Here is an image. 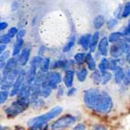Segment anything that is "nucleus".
I'll return each instance as SVG.
<instances>
[{"label":"nucleus","instance_id":"11","mask_svg":"<svg viewBox=\"0 0 130 130\" xmlns=\"http://www.w3.org/2000/svg\"><path fill=\"white\" fill-rule=\"evenodd\" d=\"M100 32H94V35L91 36V40H90V45H89V51L90 53H94L96 48L98 47L99 42H100Z\"/></svg>","mask_w":130,"mask_h":130},{"label":"nucleus","instance_id":"7","mask_svg":"<svg viewBox=\"0 0 130 130\" xmlns=\"http://www.w3.org/2000/svg\"><path fill=\"white\" fill-rule=\"evenodd\" d=\"M24 76H25V74H24V71H23L22 72H20L18 77L16 78L14 85H13V89H12V90H11V93H10L11 96L15 95V94H17L19 92L20 89L23 87V81H24Z\"/></svg>","mask_w":130,"mask_h":130},{"label":"nucleus","instance_id":"8","mask_svg":"<svg viewBox=\"0 0 130 130\" xmlns=\"http://www.w3.org/2000/svg\"><path fill=\"white\" fill-rule=\"evenodd\" d=\"M114 80L117 84H122L124 80V67H118L116 71H114Z\"/></svg>","mask_w":130,"mask_h":130},{"label":"nucleus","instance_id":"42","mask_svg":"<svg viewBox=\"0 0 130 130\" xmlns=\"http://www.w3.org/2000/svg\"><path fill=\"white\" fill-rule=\"evenodd\" d=\"M6 128L5 127V126H0V130H6Z\"/></svg>","mask_w":130,"mask_h":130},{"label":"nucleus","instance_id":"1","mask_svg":"<svg viewBox=\"0 0 130 130\" xmlns=\"http://www.w3.org/2000/svg\"><path fill=\"white\" fill-rule=\"evenodd\" d=\"M84 102L87 107L100 113H108L113 108V100L110 95L103 89L91 88L84 93Z\"/></svg>","mask_w":130,"mask_h":130},{"label":"nucleus","instance_id":"9","mask_svg":"<svg viewBox=\"0 0 130 130\" xmlns=\"http://www.w3.org/2000/svg\"><path fill=\"white\" fill-rule=\"evenodd\" d=\"M73 78H74V71L72 70H68L65 72L64 78H63V82L67 88H71L73 84Z\"/></svg>","mask_w":130,"mask_h":130},{"label":"nucleus","instance_id":"24","mask_svg":"<svg viewBox=\"0 0 130 130\" xmlns=\"http://www.w3.org/2000/svg\"><path fill=\"white\" fill-rule=\"evenodd\" d=\"M86 55L87 54L82 53H77V54L74 56V60H75L76 62L79 63V64H82V63L86 61Z\"/></svg>","mask_w":130,"mask_h":130},{"label":"nucleus","instance_id":"43","mask_svg":"<svg viewBox=\"0 0 130 130\" xmlns=\"http://www.w3.org/2000/svg\"><path fill=\"white\" fill-rule=\"evenodd\" d=\"M0 79H1V75H0Z\"/></svg>","mask_w":130,"mask_h":130},{"label":"nucleus","instance_id":"19","mask_svg":"<svg viewBox=\"0 0 130 130\" xmlns=\"http://www.w3.org/2000/svg\"><path fill=\"white\" fill-rule=\"evenodd\" d=\"M124 71H125V75H124V80H123V85L126 86V87H129L130 84V67L129 66H126L124 67Z\"/></svg>","mask_w":130,"mask_h":130},{"label":"nucleus","instance_id":"2","mask_svg":"<svg viewBox=\"0 0 130 130\" xmlns=\"http://www.w3.org/2000/svg\"><path fill=\"white\" fill-rule=\"evenodd\" d=\"M62 112V108L61 107H55V108H52L51 110L47 113L41 115L36 118H31L28 121V126L30 130H40L45 126L47 122L50 121L51 119L54 118L55 117L59 116L60 114Z\"/></svg>","mask_w":130,"mask_h":130},{"label":"nucleus","instance_id":"40","mask_svg":"<svg viewBox=\"0 0 130 130\" xmlns=\"http://www.w3.org/2000/svg\"><path fill=\"white\" fill-rule=\"evenodd\" d=\"M59 96H62L63 94V88L62 87H59Z\"/></svg>","mask_w":130,"mask_h":130},{"label":"nucleus","instance_id":"14","mask_svg":"<svg viewBox=\"0 0 130 130\" xmlns=\"http://www.w3.org/2000/svg\"><path fill=\"white\" fill-rule=\"evenodd\" d=\"M91 53H87V55H86V62H87V65H88V69L94 71L96 70V68H97V65H96L95 60H94Z\"/></svg>","mask_w":130,"mask_h":130},{"label":"nucleus","instance_id":"12","mask_svg":"<svg viewBox=\"0 0 130 130\" xmlns=\"http://www.w3.org/2000/svg\"><path fill=\"white\" fill-rule=\"evenodd\" d=\"M108 38L110 43H118V41H120L121 39L124 38V35H123V32H120V31H117V32H111Z\"/></svg>","mask_w":130,"mask_h":130},{"label":"nucleus","instance_id":"4","mask_svg":"<svg viewBox=\"0 0 130 130\" xmlns=\"http://www.w3.org/2000/svg\"><path fill=\"white\" fill-rule=\"evenodd\" d=\"M29 102L26 101V100H20L18 101H15L10 106L6 108V113L8 117L10 118H14V117L17 116L18 114L24 111L25 108L28 107Z\"/></svg>","mask_w":130,"mask_h":130},{"label":"nucleus","instance_id":"36","mask_svg":"<svg viewBox=\"0 0 130 130\" xmlns=\"http://www.w3.org/2000/svg\"><path fill=\"white\" fill-rule=\"evenodd\" d=\"M25 35V30H20L18 32H17V37L18 38H23L24 37V35Z\"/></svg>","mask_w":130,"mask_h":130},{"label":"nucleus","instance_id":"37","mask_svg":"<svg viewBox=\"0 0 130 130\" xmlns=\"http://www.w3.org/2000/svg\"><path fill=\"white\" fill-rule=\"evenodd\" d=\"M7 27V24L6 22H1L0 23V31H3Z\"/></svg>","mask_w":130,"mask_h":130},{"label":"nucleus","instance_id":"22","mask_svg":"<svg viewBox=\"0 0 130 130\" xmlns=\"http://www.w3.org/2000/svg\"><path fill=\"white\" fill-rule=\"evenodd\" d=\"M35 76H36V67L31 65V67H30L29 71H28V81L29 82L35 80Z\"/></svg>","mask_w":130,"mask_h":130},{"label":"nucleus","instance_id":"27","mask_svg":"<svg viewBox=\"0 0 130 130\" xmlns=\"http://www.w3.org/2000/svg\"><path fill=\"white\" fill-rule=\"evenodd\" d=\"M8 92L6 90H3V91H0V104H3L6 102V100H7L8 98Z\"/></svg>","mask_w":130,"mask_h":130},{"label":"nucleus","instance_id":"44","mask_svg":"<svg viewBox=\"0 0 130 130\" xmlns=\"http://www.w3.org/2000/svg\"><path fill=\"white\" fill-rule=\"evenodd\" d=\"M129 87H130V84H129Z\"/></svg>","mask_w":130,"mask_h":130},{"label":"nucleus","instance_id":"38","mask_svg":"<svg viewBox=\"0 0 130 130\" xmlns=\"http://www.w3.org/2000/svg\"><path fill=\"white\" fill-rule=\"evenodd\" d=\"M126 61L127 65L130 67V50H129V52L126 54Z\"/></svg>","mask_w":130,"mask_h":130},{"label":"nucleus","instance_id":"25","mask_svg":"<svg viewBox=\"0 0 130 130\" xmlns=\"http://www.w3.org/2000/svg\"><path fill=\"white\" fill-rule=\"evenodd\" d=\"M49 66H50V60L48 58L43 59L42 63H41V70H42V71H43V72L47 71L49 69Z\"/></svg>","mask_w":130,"mask_h":130},{"label":"nucleus","instance_id":"35","mask_svg":"<svg viewBox=\"0 0 130 130\" xmlns=\"http://www.w3.org/2000/svg\"><path fill=\"white\" fill-rule=\"evenodd\" d=\"M85 129H86V126L84 124H78L72 130H85Z\"/></svg>","mask_w":130,"mask_h":130},{"label":"nucleus","instance_id":"39","mask_svg":"<svg viewBox=\"0 0 130 130\" xmlns=\"http://www.w3.org/2000/svg\"><path fill=\"white\" fill-rule=\"evenodd\" d=\"M70 89H71V88H70ZM75 91H76V89H70V91L68 92V95H69V96H71V94H73Z\"/></svg>","mask_w":130,"mask_h":130},{"label":"nucleus","instance_id":"33","mask_svg":"<svg viewBox=\"0 0 130 130\" xmlns=\"http://www.w3.org/2000/svg\"><path fill=\"white\" fill-rule=\"evenodd\" d=\"M122 32H123V35H124V37L126 36V35H130V22L128 23L127 25L125 27L124 30L122 31Z\"/></svg>","mask_w":130,"mask_h":130},{"label":"nucleus","instance_id":"17","mask_svg":"<svg viewBox=\"0 0 130 130\" xmlns=\"http://www.w3.org/2000/svg\"><path fill=\"white\" fill-rule=\"evenodd\" d=\"M104 24H105V17H104L102 14H99V15H97L95 18H94L93 25H94V27H95V29H97V30L101 28L104 25Z\"/></svg>","mask_w":130,"mask_h":130},{"label":"nucleus","instance_id":"6","mask_svg":"<svg viewBox=\"0 0 130 130\" xmlns=\"http://www.w3.org/2000/svg\"><path fill=\"white\" fill-rule=\"evenodd\" d=\"M109 41H108V37H102L101 39L99 42V44H98V51L101 56L106 57L107 55L109 53Z\"/></svg>","mask_w":130,"mask_h":130},{"label":"nucleus","instance_id":"13","mask_svg":"<svg viewBox=\"0 0 130 130\" xmlns=\"http://www.w3.org/2000/svg\"><path fill=\"white\" fill-rule=\"evenodd\" d=\"M16 65H17V61L15 59L8 60L6 64L5 65V71H4L5 75H6V74H8V73L11 72L12 71H14L16 68Z\"/></svg>","mask_w":130,"mask_h":130},{"label":"nucleus","instance_id":"3","mask_svg":"<svg viewBox=\"0 0 130 130\" xmlns=\"http://www.w3.org/2000/svg\"><path fill=\"white\" fill-rule=\"evenodd\" d=\"M130 50V43H128L124 38L118 41V43H112L109 47V54L111 58L118 59L120 57L126 56Z\"/></svg>","mask_w":130,"mask_h":130},{"label":"nucleus","instance_id":"16","mask_svg":"<svg viewBox=\"0 0 130 130\" xmlns=\"http://www.w3.org/2000/svg\"><path fill=\"white\" fill-rule=\"evenodd\" d=\"M30 56V49H24L21 53V55L19 57V62L21 65H25L29 60Z\"/></svg>","mask_w":130,"mask_h":130},{"label":"nucleus","instance_id":"10","mask_svg":"<svg viewBox=\"0 0 130 130\" xmlns=\"http://www.w3.org/2000/svg\"><path fill=\"white\" fill-rule=\"evenodd\" d=\"M91 36L89 34H87V35H84L79 38V43L84 50H88L89 49V45H90V40H91Z\"/></svg>","mask_w":130,"mask_h":130},{"label":"nucleus","instance_id":"20","mask_svg":"<svg viewBox=\"0 0 130 130\" xmlns=\"http://www.w3.org/2000/svg\"><path fill=\"white\" fill-rule=\"evenodd\" d=\"M87 76H88V70L86 68H81L77 72V77L78 79H79L80 82H83L85 81V79H87Z\"/></svg>","mask_w":130,"mask_h":130},{"label":"nucleus","instance_id":"32","mask_svg":"<svg viewBox=\"0 0 130 130\" xmlns=\"http://www.w3.org/2000/svg\"><path fill=\"white\" fill-rule=\"evenodd\" d=\"M9 58V53L7 52H3L1 54H0V61H3L5 60H7Z\"/></svg>","mask_w":130,"mask_h":130},{"label":"nucleus","instance_id":"26","mask_svg":"<svg viewBox=\"0 0 130 130\" xmlns=\"http://www.w3.org/2000/svg\"><path fill=\"white\" fill-rule=\"evenodd\" d=\"M117 25H118V20L117 19H110L107 23V26H108V29H109V30H113Z\"/></svg>","mask_w":130,"mask_h":130},{"label":"nucleus","instance_id":"21","mask_svg":"<svg viewBox=\"0 0 130 130\" xmlns=\"http://www.w3.org/2000/svg\"><path fill=\"white\" fill-rule=\"evenodd\" d=\"M118 67H122V66H120L118 59H115V58L109 59V71H116Z\"/></svg>","mask_w":130,"mask_h":130},{"label":"nucleus","instance_id":"18","mask_svg":"<svg viewBox=\"0 0 130 130\" xmlns=\"http://www.w3.org/2000/svg\"><path fill=\"white\" fill-rule=\"evenodd\" d=\"M112 77V73L110 72L109 71H106L101 72V79H100V84L102 85H106V84H108L110 80H111Z\"/></svg>","mask_w":130,"mask_h":130},{"label":"nucleus","instance_id":"5","mask_svg":"<svg viewBox=\"0 0 130 130\" xmlns=\"http://www.w3.org/2000/svg\"><path fill=\"white\" fill-rule=\"evenodd\" d=\"M76 122V118L73 116H64L58 118L52 125V130H64Z\"/></svg>","mask_w":130,"mask_h":130},{"label":"nucleus","instance_id":"28","mask_svg":"<svg viewBox=\"0 0 130 130\" xmlns=\"http://www.w3.org/2000/svg\"><path fill=\"white\" fill-rule=\"evenodd\" d=\"M43 61V59L40 58V57H35L34 59H32V62H31V65L32 66H35V67H38V66H41V63Z\"/></svg>","mask_w":130,"mask_h":130},{"label":"nucleus","instance_id":"15","mask_svg":"<svg viewBox=\"0 0 130 130\" xmlns=\"http://www.w3.org/2000/svg\"><path fill=\"white\" fill-rule=\"evenodd\" d=\"M98 68H99V71L100 72H103V71H108L109 70V59L108 58H102L101 61H100L99 65H98Z\"/></svg>","mask_w":130,"mask_h":130},{"label":"nucleus","instance_id":"23","mask_svg":"<svg viewBox=\"0 0 130 130\" xmlns=\"http://www.w3.org/2000/svg\"><path fill=\"white\" fill-rule=\"evenodd\" d=\"M130 16V2H127L123 6V11H122V18H126Z\"/></svg>","mask_w":130,"mask_h":130},{"label":"nucleus","instance_id":"34","mask_svg":"<svg viewBox=\"0 0 130 130\" xmlns=\"http://www.w3.org/2000/svg\"><path fill=\"white\" fill-rule=\"evenodd\" d=\"M92 130H108V128L104 126L103 125H96Z\"/></svg>","mask_w":130,"mask_h":130},{"label":"nucleus","instance_id":"29","mask_svg":"<svg viewBox=\"0 0 130 130\" xmlns=\"http://www.w3.org/2000/svg\"><path fill=\"white\" fill-rule=\"evenodd\" d=\"M11 38L8 36V35H4L0 37V43H2V44H7V43H10Z\"/></svg>","mask_w":130,"mask_h":130},{"label":"nucleus","instance_id":"30","mask_svg":"<svg viewBox=\"0 0 130 130\" xmlns=\"http://www.w3.org/2000/svg\"><path fill=\"white\" fill-rule=\"evenodd\" d=\"M74 42H75V41H74V38H72L67 44H65L64 48H63V52H64V53L65 52H69L70 50L73 47V45H74Z\"/></svg>","mask_w":130,"mask_h":130},{"label":"nucleus","instance_id":"41","mask_svg":"<svg viewBox=\"0 0 130 130\" xmlns=\"http://www.w3.org/2000/svg\"><path fill=\"white\" fill-rule=\"evenodd\" d=\"M124 39L126 41V42H127L128 43H130V35H126V36H125Z\"/></svg>","mask_w":130,"mask_h":130},{"label":"nucleus","instance_id":"31","mask_svg":"<svg viewBox=\"0 0 130 130\" xmlns=\"http://www.w3.org/2000/svg\"><path fill=\"white\" fill-rule=\"evenodd\" d=\"M17 32H18L17 28H16V27H12V28H10V30L7 32V35L10 38H13V37H14V35H17Z\"/></svg>","mask_w":130,"mask_h":130}]
</instances>
